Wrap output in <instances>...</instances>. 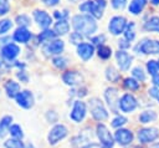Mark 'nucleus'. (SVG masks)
<instances>
[{
  "mask_svg": "<svg viewBox=\"0 0 159 148\" xmlns=\"http://www.w3.org/2000/svg\"><path fill=\"white\" fill-rule=\"evenodd\" d=\"M72 26L75 31L84 36H91L97 30V22L92 15H75L72 17Z\"/></svg>",
  "mask_w": 159,
  "mask_h": 148,
  "instance_id": "1",
  "label": "nucleus"
},
{
  "mask_svg": "<svg viewBox=\"0 0 159 148\" xmlns=\"http://www.w3.org/2000/svg\"><path fill=\"white\" fill-rule=\"evenodd\" d=\"M88 107H89V112L92 114V117L96 121H104L108 118V112L106 109V107L103 106L102 101L98 98H91L88 101Z\"/></svg>",
  "mask_w": 159,
  "mask_h": 148,
  "instance_id": "2",
  "label": "nucleus"
},
{
  "mask_svg": "<svg viewBox=\"0 0 159 148\" xmlns=\"http://www.w3.org/2000/svg\"><path fill=\"white\" fill-rule=\"evenodd\" d=\"M68 133V129L66 126L63 124H55L50 132H48V136H47V141L50 144H56L58 143L61 139H63Z\"/></svg>",
  "mask_w": 159,
  "mask_h": 148,
  "instance_id": "3",
  "label": "nucleus"
},
{
  "mask_svg": "<svg viewBox=\"0 0 159 148\" xmlns=\"http://www.w3.org/2000/svg\"><path fill=\"white\" fill-rule=\"evenodd\" d=\"M96 132H97V137H98L101 144H102L104 148H112V147H113V144H114L113 137H112L111 132L108 131V128H107L103 123L97 124Z\"/></svg>",
  "mask_w": 159,
  "mask_h": 148,
  "instance_id": "4",
  "label": "nucleus"
},
{
  "mask_svg": "<svg viewBox=\"0 0 159 148\" xmlns=\"http://www.w3.org/2000/svg\"><path fill=\"white\" fill-rule=\"evenodd\" d=\"M87 113V107H86V103L81 99H77L73 102V107L71 109V113H70V118L76 122V123H80L81 121H83L84 116Z\"/></svg>",
  "mask_w": 159,
  "mask_h": 148,
  "instance_id": "5",
  "label": "nucleus"
},
{
  "mask_svg": "<svg viewBox=\"0 0 159 148\" xmlns=\"http://www.w3.org/2000/svg\"><path fill=\"white\" fill-rule=\"evenodd\" d=\"M104 98L107 101L108 107L113 113H118L119 109V99H118V90L114 87H108L104 92Z\"/></svg>",
  "mask_w": 159,
  "mask_h": 148,
  "instance_id": "6",
  "label": "nucleus"
},
{
  "mask_svg": "<svg viewBox=\"0 0 159 148\" xmlns=\"http://www.w3.org/2000/svg\"><path fill=\"white\" fill-rule=\"evenodd\" d=\"M137 52H143L145 55H157L159 53V41L158 40H144L135 47Z\"/></svg>",
  "mask_w": 159,
  "mask_h": 148,
  "instance_id": "7",
  "label": "nucleus"
},
{
  "mask_svg": "<svg viewBox=\"0 0 159 148\" xmlns=\"http://www.w3.org/2000/svg\"><path fill=\"white\" fill-rule=\"evenodd\" d=\"M127 20L125 17L123 16H113L111 20H109V24H108V30L113 34V35H120L125 27H127Z\"/></svg>",
  "mask_w": 159,
  "mask_h": 148,
  "instance_id": "8",
  "label": "nucleus"
},
{
  "mask_svg": "<svg viewBox=\"0 0 159 148\" xmlns=\"http://www.w3.org/2000/svg\"><path fill=\"white\" fill-rule=\"evenodd\" d=\"M138 103H137V99L134 98L133 95L130 93H125L120 97L119 99V109L122 112H125V113H129V112H133L135 108H137Z\"/></svg>",
  "mask_w": 159,
  "mask_h": 148,
  "instance_id": "9",
  "label": "nucleus"
},
{
  "mask_svg": "<svg viewBox=\"0 0 159 148\" xmlns=\"http://www.w3.org/2000/svg\"><path fill=\"white\" fill-rule=\"evenodd\" d=\"M15 99H16L17 106H20L21 108H25V109L31 108V107L34 106V102H35L34 95H32V92L29 91V90L21 91V92L17 95V97H16Z\"/></svg>",
  "mask_w": 159,
  "mask_h": 148,
  "instance_id": "10",
  "label": "nucleus"
},
{
  "mask_svg": "<svg viewBox=\"0 0 159 148\" xmlns=\"http://www.w3.org/2000/svg\"><path fill=\"white\" fill-rule=\"evenodd\" d=\"M32 16H34V20L37 22V25L41 27V29H48V26L51 25L52 22V19L51 16L45 11V10H40V9H36L34 12H32Z\"/></svg>",
  "mask_w": 159,
  "mask_h": 148,
  "instance_id": "11",
  "label": "nucleus"
},
{
  "mask_svg": "<svg viewBox=\"0 0 159 148\" xmlns=\"http://www.w3.org/2000/svg\"><path fill=\"white\" fill-rule=\"evenodd\" d=\"M159 137L157 128H142L138 131V139L140 143H150Z\"/></svg>",
  "mask_w": 159,
  "mask_h": 148,
  "instance_id": "12",
  "label": "nucleus"
},
{
  "mask_svg": "<svg viewBox=\"0 0 159 148\" xmlns=\"http://www.w3.org/2000/svg\"><path fill=\"white\" fill-rule=\"evenodd\" d=\"M114 139L120 146H128L133 141V133L125 128H118L114 133Z\"/></svg>",
  "mask_w": 159,
  "mask_h": 148,
  "instance_id": "13",
  "label": "nucleus"
},
{
  "mask_svg": "<svg viewBox=\"0 0 159 148\" xmlns=\"http://www.w3.org/2000/svg\"><path fill=\"white\" fill-rule=\"evenodd\" d=\"M63 49H65V42L62 40H52L43 46V51L46 52V55H50V56L61 53Z\"/></svg>",
  "mask_w": 159,
  "mask_h": 148,
  "instance_id": "14",
  "label": "nucleus"
},
{
  "mask_svg": "<svg viewBox=\"0 0 159 148\" xmlns=\"http://www.w3.org/2000/svg\"><path fill=\"white\" fill-rule=\"evenodd\" d=\"M116 58H117L118 66L122 71H127L130 67V63H132V60H133V57L128 52H125L124 50L117 51L116 52Z\"/></svg>",
  "mask_w": 159,
  "mask_h": 148,
  "instance_id": "15",
  "label": "nucleus"
},
{
  "mask_svg": "<svg viewBox=\"0 0 159 148\" xmlns=\"http://www.w3.org/2000/svg\"><path fill=\"white\" fill-rule=\"evenodd\" d=\"M20 53V47L16 45V44H7L6 46L1 47V56L5 58V60H9V61H12L15 60Z\"/></svg>",
  "mask_w": 159,
  "mask_h": 148,
  "instance_id": "16",
  "label": "nucleus"
},
{
  "mask_svg": "<svg viewBox=\"0 0 159 148\" xmlns=\"http://www.w3.org/2000/svg\"><path fill=\"white\" fill-rule=\"evenodd\" d=\"M77 53H78V56L82 60L87 61V60H89L93 56V53H94V46L92 44H88V42H82L81 45L77 46Z\"/></svg>",
  "mask_w": 159,
  "mask_h": 148,
  "instance_id": "17",
  "label": "nucleus"
},
{
  "mask_svg": "<svg viewBox=\"0 0 159 148\" xmlns=\"http://www.w3.org/2000/svg\"><path fill=\"white\" fill-rule=\"evenodd\" d=\"M62 81L68 86H76L82 82V76L77 71H66L62 75Z\"/></svg>",
  "mask_w": 159,
  "mask_h": 148,
  "instance_id": "18",
  "label": "nucleus"
},
{
  "mask_svg": "<svg viewBox=\"0 0 159 148\" xmlns=\"http://www.w3.org/2000/svg\"><path fill=\"white\" fill-rule=\"evenodd\" d=\"M4 88H5L6 96H7L9 98H16L17 95L21 92V88H20L19 82H16V81H14V80H9V81H6Z\"/></svg>",
  "mask_w": 159,
  "mask_h": 148,
  "instance_id": "19",
  "label": "nucleus"
},
{
  "mask_svg": "<svg viewBox=\"0 0 159 148\" xmlns=\"http://www.w3.org/2000/svg\"><path fill=\"white\" fill-rule=\"evenodd\" d=\"M12 39L17 42H21V44H26L30 41L31 39V32L26 29V27H17L12 35Z\"/></svg>",
  "mask_w": 159,
  "mask_h": 148,
  "instance_id": "20",
  "label": "nucleus"
},
{
  "mask_svg": "<svg viewBox=\"0 0 159 148\" xmlns=\"http://www.w3.org/2000/svg\"><path fill=\"white\" fill-rule=\"evenodd\" d=\"M53 31L56 35H66L70 31V24L67 20H57L53 25Z\"/></svg>",
  "mask_w": 159,
  "mask_h": 148,
  "instance_id": "21",
  "label": "nucleus"
},
{
  "mask_svg": "<svg viewBox=\"0 0 159 148\" xmlns=\"http://www.w3.org/2000/svg\"><path fill=\"white\" fill-rule=\"evenodd\" d=\"M145 5H147V0H132L128 6V10L133 15H138L144 9Z\"/></svg>",
  "mask_w": 159,
  "mask_h": 148,
  "instance_id": "22",
  "label": "nucleus"
},
{
  "mask_svg": "<svg viewBox=\"0 0 159 148\" xmlns=\"http://www.w3.org/2000/svg\"><path fill=\"white\" fill-rule=\"evenodd\" d=\"M144 29L147 31L159 32V16H152L150 19H148L144 24Z\"/></svg>",
  "mask_w": 159,
  "mask_h": 148,
  "instance_id": "23",
  "label": "nucleus"
},
{
  "mask_svg": "<svg viewBox=\"0 0 159 148\" xmlns=\"http://www.w3.org/2000/svg\"><path fill=\"white\" fill-rule=\"evenodd\" d=\"M106 5H107V1L106 0H94V11H93L92 16L96 17V19L102 17Z\"/></svg>",
  "mask_w": 159,
  "mask_h": 148,
  "instance_id": "24",
  "label": "nucleus"
},
{
  "mask_svg": "<svg viewBox=\"0 0 159 148\" xmlns=\"http://www.w3.org/2000/svg\"><path fill=\"white\" fill-rule=\"evenodd\" d=\"M12 122V117L11 116H4L0 119V137H4L6 134V132L9 131L10 126Z\"/></svg>",
  "mask_w": 159,
  "mask_h": 148,
  "instance_id": "25",
  "label": "nucleus"
},
{
  "mask_svg": "<svg viewBox=\"0 0 159 148\" xmlns=\"http://www.w3.org/2000/svg\"><path fill=\"white\" fill-rule=\"evenodd\" d=\"M155 119H157V113H155L154 111H150V109L144 111V112H142V113L139 114V121H140V123H149V122H153V121H155Z\"/></svg>",
  "mask_w": 159,
  "mask_h": 148,
  "instance_id": "26",
  "label": "nucleus"
},
{
  "mask_svg": "<svg viewBox=\"0 0 159 148\" xmlns=\"http://www.w3.org/2000/svg\"><path fill=\"white\" fill-rule=\"evenodd\" d=\"M55 37H56L55 31H53V30H48V29L43 30V31L39 35V40H40V42H50V41H52Z\"/></svg>",
  "mask_w": 159,
  "mask_h": 148,
  "instance_id": "27",
  "label": "nucleus"
},
{
  "mask_svg": "<svg viewBox=\"0 0 159 148\" xmlns=\"http://www.w3.org/2000/svg\"><path fill=\"white\" fill-rule=\"evenodd\" d=\"M9 133L12 138H16V139H22L24 138L22 128L19 124H11L10 128H9Z\"/></svg>",
  "mask_w": 159,
  "mask_h": 148,
  "instance_id": "28",
  "label": "nucleus"
},
{
  "mask_svg": "<svg viewBox=\"0 0 159 148\" xmlns=\"http://www.w3.org/2000/svg\"><path fill=\"white\" fill-rule=\"evenodd\" d=\"M80 10L82 12H89L91 15L94 11V0H86L80 5Z\"/></svg>",
  "mask_w": 159,
  "mask_h": 148,
  "instance_id": "29",
  "label": "nucleus"
},
{
  "mask_svg": "<svg viewBox=\"0 0 159 148\" xmlns=\"http://www.w3.org/2000/svg\"><path fill=\"white\" fill-rule=\"evenodd\" d=\"M106 77L111 82H117L119 80L120 75H119V72H117V70L114 67H107V70H106Z\"/></svg>",
  "mask_w": 159,
  "mask_h": 148,
  "instance_id": "30",
  "label": "nucleus"
},
{
  "mask_svg": "<svg viewBox=\"0 0 159 148\" xmlns=\"http://www.w3.org/2000/svg\"><path fill=\"white\" fill-rule=\"evenodd\" d=\"M123 83H124V87L128 88V90H130V91H135V90H138L139 86H140L139 82H138V80H135V78H133V77L125 78Z\"/></svg>",
  "mask_w": 159,
  "mask_h": 148,
  "instance_id": "31",
  "label": "nucleus"
},
{
  "mask_svg": "<svg viewBox=\"0 0 159 148\" xmlns=\"http://www.w3.org/2000/svg\"><path fill=\"white\" fill-rule=\"evenodd\" d=\"M124 37L125 40H128L129 42L134 40L135 37V32H134V22H129L124 30Z\"/></svg>",
  "mask_w": 159,
  "mask_h": 148,
  "instance_id": "32",
  "label": "nucleus"
},
{
  "mask_svg": "<svg viewBox=\"0 0 159 148\" xmlns=\"http://www.w3.org/2000/svg\"><path fill=\"white\" fill-rule=\"evenodd\" d=\"M111 55H112V49H111V47H108V46H106V45H101V46L98 47V56H99L101 58L107 60V58L111 57Z\"/></svg>",
  "mask_w": 159,
  "mask_h": 148,
  "instance_id": "33",
  "label": "nucleus"
},
{
  "mask_svg": "<svg viewBox=\"0 0 159 148\" xmlns=\"http://www.w3.org/2000/svg\"><path fill=\"white\" fill-rule=\"evenodd\" d=\"M147 68H148V72L152 75V77L155 76V75H159V65H158L157 61H154V60L148 61L147 62Z\"/></svg>",
  "mask_w": 159,
  "mask_h": 148,
  "instance_id": "34",
  "label": "nucleus"
},
{
  "mask_svg": "<svg viewBox=\"0 0 159 148\" xmlns=\"http://www.w3.org/2000/svg\"><path fill=\"white\" fill-rule=\"evenodd\" d=\"M5 148H25V146L21 142V139L11 138V139H7L5 142Z\"/></svg>",
  "mask_w": 159,
  "mask_h": 148,
  "instance_id": "35",
  "label": "nucleus"
},
{
  "mask_svg": "<svg viewBox=\"0 0 159 148\" xmlns=\"http://www.w3.org/2000/svg\"><path fill=\"white\" fill-rule=\"evenodd\" d=\"M12 27V21L10 19H2L0 20V35H4Z\"/></svg>",
  "mask_w": 159,
  "mask_h": 148,
  "instance_id": "36",
  "label": "nucleus"
},
{
  "mask_svg": "<svg viewBox=\"0 0 159 148\" xmlns=\"http://www.w3.org/2000/svg\"><path fill=\"white\" fill-rule=\"evenodd\" d=\"M15 21L19 24V27H26V26H29V25L31 24V21H30V17H29L27 15H25V14L16 16Z\"/></svg>",
  "mask_w": 159,
  "mask_h": 148,
  "instance_id": "37",
  "label": "nucleus"
},
{
  "mask_svg": "<svg viewBox=\"0 0 159 148\" xmlns=\"http://www.w3.org/2000/svg\"><path fill=\"white\" fill-rule=\"evenodd\" d=\"M125 123H127V118H125V117H123V116H117V117H114V118L112 119L111 126L114 127V128H119V127H122V126L125 124Z\"/></svg>",
  "mask_w": 159,
  "mask_h": 148,
  "instance_id": "38",
  "label": "nucleus"
},
{
  "mask_svg": "<svg viewBox=\"0 0 159 148\" xmlns=\"http://www.w3.org/2000/svg\"><path fill=\"white\" fill-rule=\"evenodd\" d=\"M132 75H133V77H135V80H138V81H144V80H145V73H144V71L142 70V67H134V68L132 70Z\"/></svg>",
  "mask_w": 159,
  "mask_h": 148,
  "instance_id": "39",
  "label": "nucleus"
},
{
  "mask_svg": "<svg viewBox=\"0 0 159 148\" xmlns=\"http://www.w3.org/2000/svg\"><path fill=\"white\" fill-rule=\"evenodd\" d=\"M82 39H83V35H81V34L77 32V31L72 32L71 36H70V41H71L73 45H77V46L82 44Z\"/></svg>",
  "mask_w": 159,
  "mask_h": 148,
  "instance_id": "40",
  "label": "nucleus"
},
{
  "mask_svg": "<svg viewBox=\"0 0 159 148\" xmlns=\"http://www.w3.org/2000/svg\"><path fill=\"white\" fill-rule=\"evenodd\" d=\"M52 63H53V66H56L57 68H65L66 67V65H67V61H66V58H63V57H55L53 60H52Z\"/></svg>",
  "mask_w": 159,
  "mask_h": 148,
  "instance_id": "41",
  "label": "nucleus"
},
{
  "mask_svg": "<svg viewBox=\"0 0 159 148\" xmlns=\"http://www.w3.org/2000/svg\"><path fill=\"white\" fill-rule=\"evenodd\" d=\"M10 10V4L7 0H0V16L7 14Z\"/></svg>",
  "mask_w": 159,
  "mask_h": 148,
  "instance_id": "42",
  "label": "nucleus"
},
{
  "mask_svg": "<svg viewBox=\"0 0 159 148\" xmlns=\"http://www.w3.org/2000/svg\"><path fill=\"white\" fill-rule=\"evenodd\" d=\"M111 2L114 9H123L127 4V0H112Z\"/></svg>",
  "mask_w": 159,
  "mask_h": 148,
  "instance_id": "43",
  "label": "nucleus"
},
{
  "mask_svg": "<svg viewBox=\"0 0 159 148\" xmlns=\"http://www.w3.org/2000/svg\"><path fill=\"white\" fill-rule=\"evenodd\" d=\"M53 16L56 17V19H58V20H66V17L68 16V12L66 11V10H63V11H55V14H53Z\"/></svg>",
  "mask_w": 159,
  "mask_h": 148,
  "instance_id": "44",
  "label": "nucleus"
},
{
  "mask_svg": "<svg viewBox=\"0 0 159 148\" xmlns=\"http://www.w3.org/2000/svg\"><path fill=\"white\" fill-rule=\"evenodd\" d=\"M149 95H150L153 98H155V99L159 102V87H157V86L152 87V88L149 90Z\"/></svg>",
  "mask_w": 159,
  "mask_h": 148,
  "instance_id": "45",
  "label": "nucleus"
},
{
  "mask_svg": "<svg viewBox=\"0 0 159 148\" xmlns=\"http://www.w3.org/2000/svg\"><path fill=\"white\" fill-rule=\"evenodd\" d=\"M118 46H119L120 50H125V49H128V47L130 46V44H129L128 40H125V39H120V40L118 41Z\"/></svg>",
  "mask_w": 159,
  "mask_h": 148,
  "instance_id": "46",
  "label": "nucleus"
},
{
  "mask_svg": "<svg viewBox=\"0 0 159 148\" xmlns=\"http://www.w3.org/2000/svg\"><path fill=\"white\" fill-rule=\"evenodd\" d=\"M91 41H92L93 44H98V45L101 44V45H102V42L104 41V36H103V35H101V36H97V37H92V40H91Z\"/></svg>",
  "mask_w": 159,
  "mask_h": 148,
  "instance_id": "47",
  "label": "nucleus"
},
{
  "mask_svg": "<svg viewBox=\"0 0 159 148\" xmlns=\"http://www.w3.org/2000/svg\"><path fill=\"white\" fill-rule=\"evenodd\" d=\"M41 1L47 6H55V5H57L60 2V0H41Z\"/></svg>",
  "mask_w": 159,
  "mask_h": 148,
  "instance_id": "48",
  "label": "nucleus"
},
{
  "mask_svg": "<svg viewBox=\"0 0 159 148\" xmlns=\"http://www.w3.org/2000/svg\"><path fill=\"white\" fill-rule=\"evenodd\" d=\"M82 148H104L102 144H98V143H88L86 146H83Z\"/></svg>",
  "mask_w": 159,
  "mask_h": 148,
  "instance_id": "49",
  "label": "nucleus"
},
{
  "mask_svg": "<svg viewBox=\"0 0 159 148\" xmlns=\"http://www.w3.org/2000/svg\"><path fill=\"white\" fill-rule=\"evenodd\" d=\"M17 77H19L21 81H24V82H27V81H29V77L26 76V73H25L24 71H22L21 73H17Z\"/></svg>",
  "mask_w": 159,
  "mask_h": 148,
  "instance_id": "50",
  "label": "nucleus"
},
{
  "mask_svg": "<svg viewBox=\"0 0 159 148\" xmlns=\"http://www.w3.org/2000/svg\"><path fill=\"white\" fill-rule=\"evenodd\" d=\"M152 82L154 83V86L159 87V75H155V76H153V77H152Z\"/></svg>",
  "mask_w": 159,
  "mask_h": 148,
  "instance_id": "51",
  "label": "nucleus"
},
{
  "mask_svg": "<svg viewBox=\"0 0 159 148\" xmlns=\"http://www.w3.org/2000/svg\"><path fill=\"white\" fill-rule=\"evenodd\" d=\"M149 148H159V143H155V144H152Z\"/></svg>",
  "mask_w": 159,
  "mask_h": 148,
  "instance_id": "52",
  "label": "nucleus"
},
{
  "mask_svg": "<svg viewBox=\"0 0 159 148\" xmlns=\"http://www.w3.org/2000/svg\"><path fill=\"white\" fill-rule=\"evenodd\" d=\"M26 148H35V146H34L32 143H29V144L26 146Z\"/></svg>",
  "mask_w": 159,
  "mask_h": 148,
  "instance_id": "53",
  "label": "nucleus"
},
{
  "mask_svg": "<svg viewBox=\"0 0 159 148\" xmlns=\"http://www.w3.org/2000/svg\"><path fill=\"white\" fill-rule=\"evenodd\" d=\"M152 1V4H154V5H158L159 4V0H150Z\"/></svg>",
  "mask_w": 159,
  "mask_h": 148,
  "instance_id": "54",
  "label": "nucleus"
},
{
  "mask_svg": "<svg viewBox=\"0 0 159 148\" xmlns=\"http://www.w3.org/2000/svg\"><path fill=\"white\" fill-rule=\"evenodd\" d=\"M129 148H140V147H138V146H132V147H129Z\"/></svg>",
  "mask_w": 159,
  "mask_h": 148,
  "instance_id": "55",
  "label": "nucleus"
},
{
  "mask_svg": "<svg viewBox=\"0 0 159 148\" xmlns=\"http://www.w3.org/2000/svg\"><path fill=\"white\" fill-rule=\"evenodd\" d=\"M2 65V60H1V56H0V66Z\"/></svg>",
  "mask_w": 159,
  "mask_h": 148,
  "instance_id": "56",
  "label": "nucleus"
},
{
  "mask_svg": "<svg viewBox=\"0 0 159 148\" xmlns=\"http://www.w3.org/2000/svg\"><path fill=\"white\" fill-rule=\"evenodd\" d=\"M71 1H77V0H71Z\"/></svg>",
  "mask_w": 159,
  "mask_h": 148,
  "instance_id": "57",
  "label": "nucleus"
},
{
  "mask_svg": "<svg viewBox=\"0 0 159 148\" xmlns=\"http://www.w3.org/2000/svg\"><path fill=\"white\" fill-rule=\"evenodd\" d=\"M158 65H159V61H158Z\"/></svg>",
  "mask_w": 159,
  "mask_h": 148,
  "instance_id": "58",
  "label": "nucleus"
}]
</instances>
